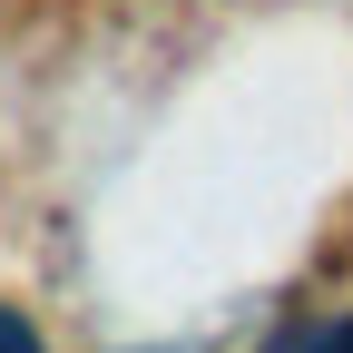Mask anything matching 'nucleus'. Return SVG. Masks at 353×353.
I'll use <instances>...</instances> for the list:
<instances>
[{"mask_svg":"<svg viewBox=\"0 0 353 353\" xmlns=\"http://www.w3.org/2000/svg\"><path fill=\"white\" fill-rule=\"evenodd\" d=\"M265 353H353V304H324V314H294L265 334Z\"/></svg>","mask_w":353,"mask_h":353,"instance_id":"obj_1","label":"nucleus"},{"mask_svg":"<svg viewBox=\"0 0 353 353\" xmlns=\"http://www.w3.org/2000/svg\"><path fill=\"white\" fill-rule=\"evenodd\" d=\"M0 353H50V343H39V324L20 314V304H0Z\"/></svg>","mask_w":353,"mask_h":353,"instance_id":"obj_2","label":"nucleus"}]
</instances>
